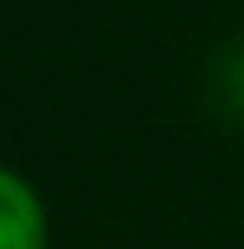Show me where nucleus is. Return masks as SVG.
Listing matches in <instances>:
<instances>
[{
  "instance_id": "f257e3e1",
  "label": "nucleus",
  "mask_w": 244,
  "mask_h": 249,
  "mask_svg": "<svg viewBox=\"0 0 244 249\" xmlns=\"http://www.w3.org/2000/svg\"><path fill=\"white\" fill-rule=\"evenodd\" d=\"M0 249H48V211L38 187L0 163Z\"/></svg>"
},
{
  "instance_id": "f03ea898",
  "label": "nucleus",
  "mask_w": 244,
  "mask_h": 249,
  "mask_svg": "<svg viewBox=\"0 0 244 249\" xmlns=\"http://www.w3.org/2000/svg\"><path fill=\"white\" fill-rule=\"evenodd\" d=\"M230 96H235V101L244 106V53L230 62Z\"/></svg>"
}]
</instances>
